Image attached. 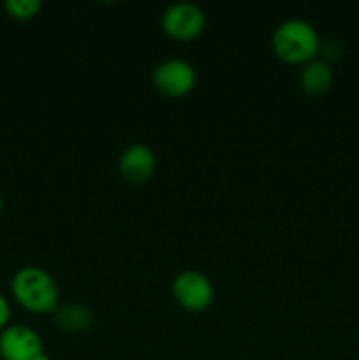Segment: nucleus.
Here are the masks:
<instances>
[{
	"instance_id": "1",
	"label": "nucleus",
	"mask_w": 359,
	"mask_h": 360,
	"mask_svg": "<svg viewBox=\"0 0 359 360\" xmlns=\"http://www.w3.org/2000/svg\"><path fill=\"white\" fill-rule=\"evenodd\" d=\"M11 292L18 304L34 315H51L58 309V285L46 269L25 266L14 273Z\"/></svg>"
},
{
	"instance_id": "2",
	"label": "nucleus",
	"mask_w": 359,
	"mask_h": 360,
	"mask_svg": "<svg viewBox=\"0 0 359 360\" xmlns=\"http://www.w3.org/2000/svg\"><path fill=\"white\" fill-rule=\"evenodd\" d=\"M319 32L312 23L299 18L285 20L275 28L271 35V48L275 56L289 65H305L320 53Z\"/></svg>"
},
{
	"instance_id": "3",
	"label": "nucleus",
	"mask_w": 359,
	"mask_h": 360,
	"mask_svg": "<svg viewBox=\"0 0 359 360\" xmlns=\"http://www.w3.org/2000/svg\"><path fill=\"white\" fill-rule=\"evenodd\" d=\"M171 294L176 304L185 311L204 313L213 304L215 288L206 274L187 269L175 276L171 283Z\"/></svg>"
},
{
	"instance_id": "4",
	"label": "nucleus",
	"mask_w": 359,
	"mask_h": 360,
	"mask_svg": "<svg viewBox=\"0 0 359 360\" xmlns=\"http://www.w3.org/2000/svg\"><path fill=\"white\" fill-rule=\"evenodd\" d=\"M160 27L172 41H196L206 28V14L192 2H176L162 13Z\"/></svg>"
},
{
	"instance_id": "5",
	"label": "nucleus",
	"mask_w": 359,
	"mask_h": 360,
	"mask_svg": "<svg viewBox=\"0 0 359 360\" xmlns=\"http://www.w3.org/2000/svg\"><path fill=\"white\" fill-rule=\"evenodd\" d=\"M151 84L164 97L182 98L196 88L197 72L187 60L168 58L153 69Z\"/></svg>"
},
{
	"instance_id": "6",
	"label": "nucleus",
	"mask_w": 359,
	"mask_h": 360,
	"mask_svg": "<svg viewBox=\"0 0 359 360\" xmlns=\"http://www.w3.org/2000/svg\"><path fill=\"white\" fill-rule=\"evenodd\" d=\"M42 354H44V345L41 336L30 327L14 323L0 330L2 360H37Z\"/></svg>"
},
{
	"instance_id": "7",
	"label": "nucleus",
	"mask_w": 359,
	"mask_h": 360,
	"mask_svg": "<svg viewBox=\"0 0 359 360\" xmlns=\"http://www.w3.org/2000/svg\"><path fill=\"white\" fill-rule=\"evenodd\" d=\"M157 169L153 150L143 143H134L122 151L118 158V172L129 185L139 186L151 179Z\"/></svg>"
},
{
	"instance_id": "8",
	"label": "nucleus",
	"mask_w": 359,
	"mask_h": 360,
	"mask_svg": "<svg viewBox=\"0 0 359 360\" xmlns=\"http://www.w3.org/2000/svg\"><path fill=\"white\" fill-rule=\"evenodd\" d=\"M333 69H331L329 62H326V60L315 58L312 62L305 63L299 70L298 84L303 94L310 95V97H320V95L327 94L333 88Z\"/></svg>"
},
{
	"instance_id": "9",
	"label": "nucleus",
	"mask_w": 359,
	"mask_h": 360,
	"mask_svg": "<svg viewBox=\"0 0 359 360\" xmlns=\"http://www.w3.org/2000/svg\"><path fill=\"white\" fill-rule=\"evenodd\" d=\"M55 322L56 327L63 333L80 334L90 329L94 323V313L90 311L88 306L69 302V304L58 306V309L55 311Z\"/></svg>"
},
{
	"instance_id": "10",
	"label": "nucleus",
	"mask_w": 359,
	"mask_h": 360,
	"mask_svg": "<svg viewBox=\"0 0 359 360\" xmlns=\"http://www.w3.org/2000/svg\"><path fill=\"white\" fill-rule=\"evenodd\" d=\"M42 2L41 0H6L4 2V9L11 18L20 21L32 20L41 11Z\"/></svg>"
},
{
	"instance_id": "11",
	"label": "nucleus",
	"mask_w": 359,
	"mask_h": 360,
	"mask_svg": "<svg viewBox=\"0 0 359 360\" xmlns=\"http://www.w3.org/2000/svg\"><path fill=\"white\" fill-rule=\"evenodd\" d=\"M320 53L326 56V62L327 60H338L341 55H344V46H341L340 41L329 39V41L320 44Z\"/></svg>"
},
{
	"instance_id": "12",
	"label": "nucleus",
	"mask_w": 359,
	"mask_h": 360,
	"mask_svg": "<svg viewBox=\"0 0 359 360\" xmlns=\"http://www.w3.org/2000/svg\"><path fill=\"white\" fill-rule=\"evenodd\" d=\"M9 319H11V308L7 299L0 294V330L6 329L9 326Z\"/></svg>"
},
{
	"instance_id": "13",
	"label": "nucleus",
	"mask_w": 359,
	"mask_h": 360,
	"mask_svg": "<svg viewBox=\"0 0 359 360\" xmlns=\"http://www.w3.org/2000/svg\"><path fill=\"white\" fill-rule=\"evenodd\" d=\"M2 211H4V197L0 195V213H2Z\"/></svg>"
},
{
	"instance_id": "14",
	"label": "nucleus",
	"mask_w": 359,
	"mask_h": 360,
	"mask_svg": "<svg viewBox=\"0 0 359 360\" xmlns=\"http://www.w3.org/2000/svg\"><path fill=\"white\" fill-rule=\"evenodd\" d=\"M37 360H51V359H49V357H48V355H46V354H42V355H41V357H39Z\"/></svg>"
}]
</instances>
